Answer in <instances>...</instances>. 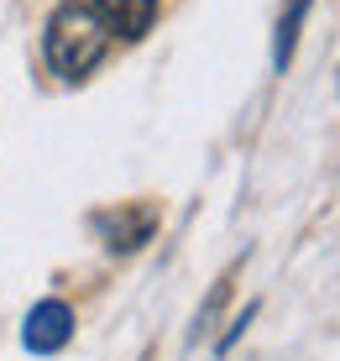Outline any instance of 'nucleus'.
Wrapping results in <instances>:
<instances>
[{"mask_svg": "<svg viewBox=\"0 0 340 361\" xmlns=\"http://www.w3.org/2000/svg\"><path fill=\"white\" fill-rule=\"evenodd\" d=\"M42 58L58 79L79 84L90 79L105 58V21L90 11V0H63V6L47 16V32H42Z\"/></svg>", "mask_w": 340, "mask_h": 361, "instance_id": "1", "label": "nucleus"}, {"mask_svg": "<svg viewBox=\"0 0 340 361\" xmlns=\"http://www.w3.org/2000/svg\"><path fill=\"white\" fill-rule=\"evenodd\" d=\"M90 226L105 235L110 252H121V257H126V252H136V246L152 241V231H157V209H152V204H116V209H99Z\"/></svg>", "mask_w": 340, "mask_h": 361, "instance_id": "2", "label": "nucleus"}, {"mask_svg": "<svg viewBox=\"0 0 340 361\" xmlns=\"http://www.w3.org/2000/svg\"><path fill=\"white\" fill-rule=\"evenodd\" d=\"M68 341H73V309L63 304V298H42V304H32L27 325H21V345H27L32 356H53Z\"/></svg>", "mask_w": 340, "mask_h": 361, "instance_id": "3", "label": "nucleus"}, {"mask_svg": "<svg viewBox=\"0 0 340 361\" xmlns=\"http://www.w3.org/2000/svg\"><path fill=\"white\" fill-rule=\"evenodd\" d=\"M90 11L105 21V32L126 37V42L147 37L152 21H157V0H90Z\"/></svg>", "mask_w": 340, "mask_h": 361, "instance_id": "4", "label": "nucleus"}, {"mask_svg": "<svg viewBox=\"0 0 340 361\" xmlns=\"http://www.w3.org/2000/svg\"><path fill=\"white\" fill-rule=\"evenodd\" d=\"M314 0H288L283 16H278V32H272V68L288 73V63H293V47H298V32H304V16H309Z\"/></svg>", "mask_w": 340, "mask_h": 361, "instance_id": "5", "label": "nucleus"}, {"mask_svg": "<svg viewBox=\"0 0 340 361\" xmlns=\"http://www.w3.org/2000/svg\"><path fill=\"white\" fill-rule=\"evenodd\" d=\"M251 319H257V304H246V309H241V314H236V325H231V330H225V335H220V345H215V356H225V351H231V345H236V341H241V330L251 325Z\"/></svg>", "mask_w": 340, "mask_h": 361, "instance_id": "6", "label": "nucleus"}]
</instances>
